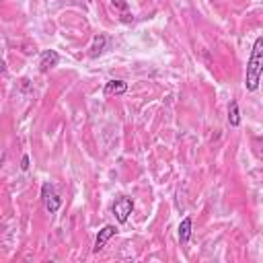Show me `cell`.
Returning <instances> with one entry per match:
<instances>
[{"instance_id":"obj_6","label":"cell","mask_w":263,"mask_h":263,"mask_svg":"<svg viewBox=\"0 0 263 263\" xmlns=\"http://www.w3.org/2000/svg\"><path fill=\"white\" fill-rule=\"evenodd\" d=\"M191 232H193V220H191V216H185V218L181 220L179 228H177L179 242H181V245H187L189 238H191Z\"/></svg>"},{"instance_id":"obj_7","label":"cell","mask_w":263,"mask_h":263,"mask_svg":"<svg viewBox=\"0 0 263 263\" xmlns=\"http://www.w3.org/2000/svg\"><path fill=\"white\" fill-rule=\"evenodd\" d=\"M105 97H113V95H125L127 92V82L125 80H109L105 82V88H103Z\"/></svg>"},{"instance_id":"obj_5","label":"cell","mask_w":263,"mask_h":263,"mask_svg":"<svg viewBox=\"0 0 263 263\" xmlns=\"http://www.w3.org/2000/svg\"><path fill=\"white\" fill-rule=\"evenodd\" d=\"M60 64V53L55 49H43L41 55H39V70L41 72H47L51 68H55Z\"/></svg>"},{"instance_id":"obj_12","label":"cell","mask_w":263,"mask_h":263,"mask_svg":"<svg viewBox=\"0 0 263 263\" xmlns=\"http://www.w3.org/2000/svg\"><path fill=\"white\" fill-rule=\"evenodd\" d=\"M86 2H92V0H86Z\"/></svg>"},{"instance_id":"obj_3","label":"cell","mask_w":263,"mask_h":263,"mask_svg":"<svg viewBox=\"0 0 263 263\" xmlns=\"http://www.w3.org/2000/svg\"><path fill=\"white\" fill-rule=\"evenodd\" d=\"M111 212H113V216H115V220H117L119 224H125V222L129 220V214L134 212V199L127 197V195L117 197V199L113 201V205H111Z\"/></svg>"},{"instance_id":"obj_8","label":"cell","mask_w":263,"mask_h":263,"mask_svg":"<svg viewBox=\"0 0 263 263\" xmlns=\"http://www.w3.org/2000/svg\"><path fill=\"white\" fill-rule=\"evenodd\" d=\"M107 35H97L95 39H92V45H90V58H97V55H101L103 51H105V47H107Z\"/></svg>"},{"instance_id":"obj_9","label":"cell","mask_w":263,"mask_h":263,"mask_svg":"<svg viewBox=\"0 0 263 263\" xmlns=\"http://www.w3.org/2000/svg\"><path fill=\"white\" fill-rule=\"evenodd\" d=\"M228 125L230 127H238L240 125V109H238L236 101L228 103Z\"/></svg>"},{"instance_id":"obj_11","label":"cell","mask_w":263,"mask_h":263,"mask_svg":"<svg viewBox=\"0 0 263 263\" xmlns=\"http://www.w3.org/2000/svg\"><path fill=\"white\" fill-rule=\"evenodd\" d=\"M113 6H117V8H121V10H125V8H127V4H125L123 0H113Z\"/></svg>"},{"instance_id":"obj_10","label":"cell","mask_w":263,"mask_h":263,"mask_svg":"<svg viewBox=\"0 0 263 263\" xmlns=\"http://www.w3.org/2000/svg\"><path fill=\"white\" fill-rule=\"evenodd\" d=\"M29 166H31V164H29V156L25 154V156L21 158V168H23V171H29Z\"/></svg>"},{"instance_id":"obj_1","label":"cell","mask_w":263,"mask_h":263,"mask_svg":"<svg viewBox=\"0 0 263 263\" xmlns=\"http://www.w3.org/2000/svg\"><path fill=\"white\" fill-rule=\"evenodd\" d=\"M263 76V35H259L253 41L251 55L247 60V70H245V88L249 92H257Z\"/></svg>"},{"instance_id":"obj_2","label":"cell","mask_w":263,"mask_h":263,"mask_svg":"<svg viewBox=\"0 0 263 263\" xmlns=\"http://www.w3.org/2000/svg\"><path fill=\"white\" fill-rule=\"evenodd\" d=\"M41 199H43V205H45V210L49 214H55L62 208V197H60V193L55 191V187L49 181H45L41 185Z\"/></svg>"},{"instance_id":"obj_4","label":"cell","mask_w":263,"mask_h":263,"mask_svg":"<svg viewBox=\"0 0 263 263\" xmlns=\"http://www.w3.org/2000/svg\"><path fill=\"white\" fill-rule=\"evenodd\" d=\"M117 234V228L113 226V224H107V226H103L101 230H99V234H97V238H95V247H92V253H99V251H103L105 249V245L113 238Z\"/></svg>"}]
</instances>
